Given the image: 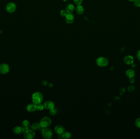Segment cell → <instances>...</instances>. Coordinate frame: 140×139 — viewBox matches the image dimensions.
<instances>
[{
	"label": "cell",
	"mask_w": 140,
	"mask_h": 139,
	"mask_svg": "<svg viewBox=\"0 0 140 139\" xmlns=\"http://www.w3.org/2000/svg\"><path fill=\"white\" fill-rule=\"evenodd\" d=\"M83 0H73V1L75 4H76L77 5H80L82 3Z\"/></svg>",
	"instance_id": "obj_26"
},
{
	"label": "cell",
	"mask_w": 140,
	"mask_h": 139,
	"mask_svg": "<svg viewBox=\"0 0 140 139\" xmlns=\"http://www.w3.org/2000/svg\"><path fill=\"white\" fill-rule=\"evenodd\" d=\"M74 6L73 4H69L67 6H66V11L67 12L68 14H71L74 11Z\"/></svg>",
	"instance_id": "obj_16"
},
{
	"label": "cell",
	"mask_w": 140,
	"mask_h": 139,
	"mask_svg": "<svg viewBox=\"0 0 140 139\" xmlns=\"http://www.w3.org/2000/svg\"><path fill=\"white\" fill-rule=\"evenodd\" d=\"M129 0V1H134L135 0Z\"/></svg>",
	"instance_id": "obj_30"
},
{
	"label": "cell",
	"mask_w": 140,
	"mask_h": 139,
	"mask_svg": "<svg viewBox=\"0 0 140 139\" xmlns=\"http://www.w3.org/2000/svg\"><path fill=\"white\" fill-rule=\"evenodd\" d=\"M96 63L100 67H104L108 64V61L107 58L104 57H100L97 59Z\"/></svg>",
	"instance_id": "obj_4"
},
{
	"label": "cell",
	"mask_w": 140,
	"mask_h": 139,
	"mask_svg": "<svg viewBox=\"0 0 140 139\" xmlns=\"http://www.w3.org/2000/svg\"><path fill=\"white\" fill-rule=\"evenodd\" d=\"M51 124V120L50 118L45 117L41 120L40 122V126L42 128H48Z\"/></svg>",
	"instance_id": "obj_2"
},
{
	"label": "cell",
	"mask_w": 140,
	"mask_h": 139,
	"mask_svg": "<svg viewBox=\"0 0 140 139\" xmlns=\"http://www.w3.org/2000/svg\"><path fill=\"white\" fill-rule=\"evenodd\" d=\"M55 132L58 135H62L65 132V129L61 125H57L55 128Z\"/></svg>",
	"instance_id": "obj_7"
},
{
	"label": "cell",
	"mask_w": 140,
	"mask_h": 139,
	"mask_svg": "<svg viewBox=\"0 0 140 139\" xmlns=\"http://www.w3.org/2000/svg\"><path fill=\"white\" fill-rule=\"evenodd\" d=\"M66 21L68 24H71L73 23L74 20V16L73 14H68L65 17Z\"/></svg>",
	"instance_id": "obj_12"
},
{
	"label": "cell",
	"mask_w": 140,
	"mask_h": 139,
	"mask_svg": "<svg viewBox=\"0 0 140 139\" xmlns=\"http://www.w3.org/2000/svg\"><path fill=\"white\" fill-rule=\"evenodd\" d=\"M23 136L25 139H32L35 136V133L32 130L28 129L25 130L23 133Z\"/></svg>",
	"instance_id": "obj_5"
},
{
	"label": "cell",
	"mask_w": 140,
	"mask_h": 139,
	"mask_svg": "<svg viewBox=\"0 0 140 139\" xmlns=\"http://www.w3.org/2000/svg\"><path fill=\"white\" fill-rule=\"evenodd\" d=\"M68 13L66 11V10H64V9H63V10H61L60 11V14L61 16H62L63 17H65L67 15Z\"/></svg>",
	"instance_id": "obj_23"
},
{
	"label": "cell",
	"mask_w": 140,
	"mask_h": 139,
	"mask_svg": "<svg viewBox=\"0 0 140 139\" xmlns=\"http://www.w3.org/2000/svg\"><path fill=\"white\" fill-rule=\"evenodd\" d=\"M10 68L9 65L6 63H3L0 65V73L5 75L8 73Z\"/></svg>",
	"instance_id": "obj_6"
},
{
	"label": "cell",
	"mask_w": 140,
	"mask_h": 139,
	"mask_svg": "<svg viewBox=\"0 0 140 139\" xmlns=\"http://www.w3.org/2000/svg\"><path fill=\"white\" fill-rule=\"evenodd\" d=\"M76 11L78 14H82L84 12V9L83 6H81V5H78V6L76 8Z\"/></svg>",
	"instance_id": "obj_17"
},
{
	"label": "cell",
	"mask_w": 140,
	"mask_h": 139,
	"mask_svg": "<svg viewBox=\"0 0 140 139\" xmlns=\"http://www.w3.org/2000/svg\"><path fill=\"white\" fill-rule=\"evenodd\" d=\"M127 90L130 92H133L135 90V87L133 85H130L127 87Z\"/></svg>",
	"instance_id": "obj_24"
},
{
	"label": "cell",
	"mask_w": 140,
	"mask_h": 139,
	"mask_svg": "<svg viewBox=\"0 0 140 139\" xmlns=\"http://www.w3.org/2000/svg\"><path fill=\"white\" fill-rule=\"evenodd\" d=\"M40 124L38 123H34L31 125V128L33 130H38L40 128Z\"/></svg>",
	"instance_id": "obj_19"
},
{
	"label": "cell",
	"mask_w": 140,
	"mask_h": 139,
	"mask_svg": "<svg viewBox=\"0 0 140 139\" xmlns=\"http://www.w3.org/2000/svg\"><path fill=\"white\" fill-rule=\"evenodd\" d=\"M63 0L64 1L66 2L68 0Z\"/></svg>",
	"instance_id": "obj_31"
},
{
	"label": "cell",
	"mask_w": 140,
	"mask_h": 139,
	"mask_svg": "<svg viewBox=\"0 0 140 139\" xmlns=\"http://www.w3.org/2000/svg\"><path fill=\"white\" fill-rule=\"evenodd\" d=\"M129 82L131 84H133L135 82V79L134 78H130L129 79Z\"/></svg>",
	"instance_id": "obj_27"
},
{
	"label": "cell",
	"mask_w": 140,
	"mask_h": 139,
	"mask_svg": "<svg viewBox=\"0 0 140 139\" xmlns=\"http://www.w3.org/2000/svg\"><path fill=\"white\" fill-rule=\"evenodd\" d=\"M21 126L25 130L30 129L31 128V125L28 120H25L22 122Z\"/></svg>",
	"instance_id": "obj_14"
},
{
	"label": "cell",
	"mask_w": 140,
	"mask_h": 139,
	"mask_svg": "<svg viewBox=\"0 0 140 139\" xmlns=\"http://www.w3.org/2000/svg\"><path fill=\"white\" fill-rule=\"evenodd\" d=\"M123 61L126 65H130L132 64L134 62V59L132 56H127L124 58Z\"/></svg>",
	"instance_id": "obj_10"
},
{
	"label": "cell",
	"mask_w": 140,
	"mask_h": 139,
	"mask_svg": "<svg viewBox=\"0 0 140 139\" xmlns=\"http://www.w3.org/2000/svg\"><path fill=\"white\" fill-rule=\"evenodd\" d=\"M135 125L138 128H140V118L136 119L135 121Z\"/></svg>",
	"instance_id": "obj_22"
},
{
	"label": "cell",
	"mask_w": 140,
	"mask_h": 139,
	"mask_svg": "<svg viewBox=\"0 0 140 139\" xmlns=\"http://www.w3.org/2000/svg\"><path fill=\"white\" fill-rule=\"evenodd\" d=\"M44 106L46 109H49V110H51L52 109L55 108V103L52 101H46L44 103Z\"/></svg>",
	"instance_id": "obj_11"
},
{
	"label": "cell",
	"mask_w": 140,
	"mask_h": 139,
	"mask_svg": "<svg viewBox=\"0 0 140 139\" xmlns=\"http://www.w3.org/2000/svg\"><path fill=\"white\" fill-rule=\"evenodd\" d=\"M57 113V110L55 108L50 110V111H49V114L51 116H54L56 115Z\"/></svg>",
	"instance_id": "obj_20"
},
{
	"label": "cell",
	"mask_w": 140,
	"mask_h": 139,
	"mask_svg": "<svg viewBox=\"0 0 140 139\" xmlns=\"http://www.w3.org/2000/svg\"><path fill=\"white\" fill-rule=\"evenodd\" d=\"M62 138L64 139H69L71 138L72 135L71 133L69 132H65L62 135Z\"/></svg>",
	"instance_id": "obj_18"
},
{
	"label": "cell",
	"mask_w": 140,
	"mask_h": 139,
	"mask_svg": "<svg viewBox=\"0 0 140 139\" xmlns=\"http://www.w3.org/2000/svg\"><path fill=\"white\" fill-rule=\"evenodd\" d=\"M120 91H121L120 92V93H122L123 94L124 92H125V88H122L120 89Z\"/></svg>",
	"instance_id": "obj_29"
},
{
	"label": "cell",
	"mask_w": 140,
	"mask_h": 139,
	"mask_svg": "<svg viewBox=\"0 0 140 139\" xmlns=\"http://www.w3.org/2000/svg\"><path fill=\"white\" fill-rule=\"evenodd\" d=\"M44 105L41 104V103L37 105V110L40 111H41L43 110V109H44Z\"/></svg>",
	"instance_id": "obj_21"
},
{
	"label": "cell",
	"mask_w": 140,
	"mask_h": 139,
	"mask_svg": "<svg viewBox=\"0 0 140 139\" xmlns=\"http://www.w3.org/2000/svg\"><path fill=\"white\" fill-rule=\"evenodd\" d=\"M41 133L42 137L45 139H50L53 136L52 130L48 128H43Z\"/></svg>",
	"instance_id": "obj_3"
},
{
	"label": "cell",
	"mask_w": 140,
	"mask_h": 139,
	"mask_svg": "<svg viewBox=\"0 0 140 139\" xmlns=\"http://www.w3.org/2000/svg\"><path fill=\"white\" fill-rule=\"evenodd\" d=\"M137 58L140 61V50L138 51L137 53Z\"/></svg>",
	"instance_id": "obj_28"
},
{
	"label": "cell",
	"mask_w": 140,
	"mask_h": 139,
	"mask_svg": "<svg viewBox=\"0 0 140 139\" xmlns=\"http://www.w3.org/2000/svg\"><path fill=\"white\" fill-rule=\"evenodd\" d=\"M26 109L29 112H33L37 110V105L34 103L29 104L27 106Z\"/></svg>",
	"instance_id": "obj_13"
},
{
	"label": "cell",
	"mask_w": 140,
	"mask_h": 139,
	"mask_svg": "<svg viewBox=\"0 0 140 139\" xmlns=\"http://www.w3.org/2000/svg\"><path fill=\"white\" fill-rule=\"evenodd\" d=\"M25 130L23 128L22 126H16L14 128L13 132L15 134L20 135L23 134Z\"/></svg>",
	"instance_id": "obj_9"
},
{
	"label": "cell",
	"mask_w": 140,
	"mask_h": 139,
	"mask_svg": "<svg viewBox=\"0 0 140 139\" xmlns=\"http://www.w3.org/2000/svg\"><path fill=\"white\" fill-rule=\"evenodd\" d=\"M126 76L129 78H134L135 76V72L134 70L132 69H129L127 70L126 72Z\"/></svg>",
	"instance_id": "obj_15"
},
{
	"label": "cell",
	"mask_w": 140,
	"mask_h": 139,
	"mask_svg": "<svg viewBox=\"0 0 140 139\" xmlns=\"http://www.w3.org/2000/svg\"><path fill=\"white\" fill-rule=\"evenodd\" d=\"M43 100V96L42 94L39 92L34 93L32 96V101L33 103L36 105L41 104Z\"/></svg>",
	"instance_id": "obj_1"
},
{
	"label": "cell",
	"mask_w": 140,
	"mask_h": 139,
	"mask_svg": "<svg viewBox=\"0 0 140 139\" xmlns=\"http://www.w3.org/2000/svg\"><path fill=\"white\" fill-rule=\"evenodd\" d=\"M134 5L137 7H140V0H135L134 1Z\"/></svg>",
	"instance_id": "obj_25"
},
{
	"label": "cell",
	"mask_w": 140,
	"mask_h": 139,
	"mask_svg": "<svg viewBox=\"0 0 140 139\" xmlns=\"http://www.w3.org/2000/svg\"><path fill=\"white\" fill-rule=\"evenodd\" d=\"M16 9V5L14 3H10L7 5L6 6L7 11L10 13H13L15 11Z\"/></svg>",
	"instance_id": "obj_8"
}]
</instances>
